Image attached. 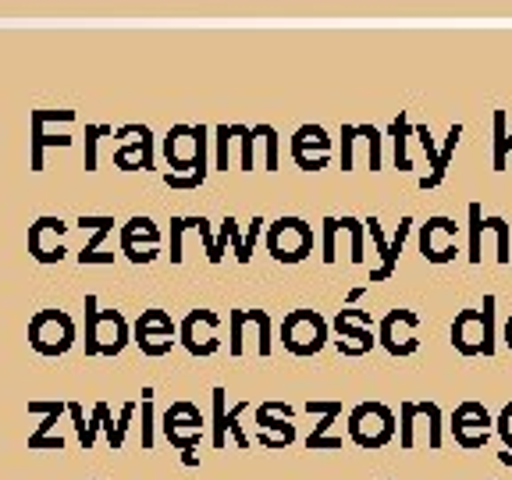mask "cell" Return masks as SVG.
Here are the masks:
<instances>
[{"label":"cell","instance_id":"obj_6","mask_svg":"<svg viewBox=\"0 0 512 480\" xmlns=\"http://www.w3.org/2000/svg\"><path fill=\"white\" fill-rule=\"evenodd\" d=\"M29 345L40 356H64L75 345V320L64 310H40L29 320Z\"/></svg>","mask_w":512,"mask_h":480},{"label":"cell","instance_id":"obj_32","mask_svg":"<svg viewBox=\"0 0 512 480\" xmlns=\"http://www.w3.org/2000/svg\"><path fill=\"white\" fill-rule=\"evenodd\" d=\"M242 171H253L256 168V160H253V139H256V128H246L242 125Z\"/></svg>","mask_w":512,"mask_h":480},{"label":"cell","instance_id":"obj_24","mask_svg":"<svg viewBox=\"0 0 512 480\" xmlns=\"http://www.w3.org/2000/svg\"><path fill=\"white\" fill-rule=\"evenodd\" d=\"M406 136H409V121H406V111H399V118L392 121L395 164H399V171H409V168H413V164H409V157H406Z\"/></svg>","mask_w":512,"mask_h":480},{"label":"cell","instance_id":"obj_9","mask_svg":"<svg viewBox=\"0 0 512 480\" xmlns=\"http://www.w3.org/2000/svg\"><path fill=\"white\" fill-rule=\"evenodd\" d=\"M335 342L342 349V356H363L377 345L374 324H370L367 310H342L335 317Z\"/></svg>","mask_w":512,"mask_h":480},{"label":"cell","instance_id":"obj_31","mask_svg":"<svg viewBox=\"0 0 512 480\" xmlns=\"http://www.w3.org/2000/svg\"><path fill=\"white\" fill-rule=\"evenodd\" d=\"M335 235H338V217H324V264H335Z\"/></svg>","mask_w":512,"mask_h":480},{"label":"cell","instance_id":"obj_10","mask_svg":"<svg viewBox=\"0 0 512 480\" xmlns=\"http://www.w3.org/2000/svg\"><path fill=\"white\" fill-rule=\"evenodd\" d=\"M217 328H221V320H217L214 310H192L189 317L182 320V345L192 352V356H214L221 349V338H217Z\"/></svg>","mask_w":512,"mask_h":480},{"label":"cell","instance_id":"obj_3","mask_svg":"<svg viewBox=\"0 0 512 480\" xmlns=\"http://www.w3.org/2000/svg\"><path fill=\"white\" fill-rule=\"evenodd\" d=\"M328 320L320 317L317 310H292L281 320V342L292 356H317L328 345Z\"/></svg>","mask_w":512,"mask_h":480},{"label":"cell","instance_id":"obj_23","mask_svg":"<svg viewBox=\"0 0 512 480\" xmlns=\"http://www.w3.org/2000/svg\"><path fill=\"white\" fill-rule=\"evenodd\" d=\"M495 306H498V299L491 296H484V306H480V317H484V356H495V349H498V324H495Z\"/></svg>","mask_w":512,"mask_h":480},{"label":"cell","instance_id":"obj_13","mask_svg":"<svg viewBox=\"0 0 512 480\" xmlns=\"http://www.w3.org/2000/svg\"><path fill=\"white\" fill-rule=\"evenodd\" d=\"M292 157L303 171H324L331 160V139L328 132L320 125H303L296 128V136H292Z\"/></svg>","mask_w":512,"mask_h":480},{"label":"cell","instance_id":"obj_26","mask_svg":"<svg viewBox=\"0 0 512 480\" xmlns=\"http://www.w3.org/2000/svg\"><path fill=\"white\" fill-rule=\"evenodd\" d=\"M491 125H495V157H491V171H505V136H509V128H505V111L491 114Z\"/></svg>","mask_w":512,"mask_h":480},{"label":"cell","instance_id":"obj_16","mask_svg":"<svg viewBox=\"0 0 512 480\" xmlns=\"http://www.w3.org/2000/svg\"><path fill=\"white\" fill-rule=\"evenodd\" d=\"M370 228V239H374L377 253H381V267L377 271H370V281H384V278H392L395 264H399V253H402V242H406L409 228H413V217H402L399 221V232H395L392 242H384V232H381V224H377V217H370V221H363Z\"/></svg>","mask_w":512,"mask_h":480},{"label":"cell","instance_id":"obj_17","mask_svg":"<svg viewBox=\"0 0 512 480\" xmlns=\"http://www.w3.org/2000/svg\"><path fill=\"white\" fill-rule=\"evenodd\" d=\"M448 342L459 356H484V317L480 310H463L452 320V331H448Z\"/></svg>","mask_w":512,"mask_h":480},{"label":"cell","instance_id":"obj_28","mask_svg":"<svg viewBox=\"0 0 512 480\" xmlns=\"http://www.w3.org/2000/svg\"><path fill=\"white\" fill-rule=\"evenodd\" d=\"M342 221V228L352 235V264H363L367 256H363V221H356V217H338Z\"/></svg>","mask_w":512,"mask_h":480},{"label":"cell","instance_id":"obj_2","mask_svg":"<svg viewBox=\"0 0 512 480\" xmlns=\"http://www.w3.org/2000/svg\"><path fill=\"white\" fill-rule=\"evenodd\" d=\"M128 342V324L121 313L96 310V299H86V352L89 356H118Z\"/></svg>","mask_w":512,"mask_h":480},{"label":"cell","instance_id":"obj_25","mask_svg":"<svg viewBox=\"0 0 512 480\" xmlns=\"http://www.w3.org/2000/svg\"><path fill=\"white\" fill-rule=\"evenodd\" d=\"M338 416H342V402H331L328 413H320V424L313 427V434H310V438H306V448H310V452H317L320 441L328 438V431H331V427H335Z\"/></svg>","mask_w":512,"mask_h":480},{"label":"cell","instance_id":"obj_30","mask_svg":"<svg viewBox=\"0 0 512 480\" xmlns=\"http://www.w3.org/2000/svg\"><path fill=\"white\" fill-rule=\"evenodd\" d=\"M356 136H363L370 146V171H381V132L370 125H356Z\"/></svg>","mask_w":512,"mask_h":480},{"label":"cell","instance_id":"obj_19","mask_svg":"<svg viewBox=\"0 0 512 480\" xmlns=\"http://www.w3.org/2000/svg\"><path fill=\"white\" fill-rule=\"evenodd\" d=\"M139 239H146L153 249H157L160 232H157V224H153L150 217H132V221L125 224V232H121V249H125L128 260H136V264H139ZM153 256H157V253H150V249H146L143 260H146V264H150Z\"/></svg>","mask_w":512,"mask_h":480},{"label":"cell","instance_id":"obj_4","mask_svg":"<svg viewBox=\"0 0 512 480\" xmlns=\"http://www.w3.org/2000/svg\"><path fill=\"white\" fill-rule=\"evenodd\" d=\"M448 431H452V438H456L459 448L480 452V448L491 441V434H495V416H491V409L484 406V402L466 399L452 409V416H448Z\"/></svg>","mask_w":512,"mask_h":480},{"label":"cell","instance_id":"obj_11","mask_svg":"<svg viewBox=\"0 0 512 480\" xmlns=\"http://www.w3.org/2000/svg\"><path fill=\"white\" fill-rule=\"evenodd\" d=\"M413 136L420 139V146H424V153H427V160H431V175H424L420 178V189H438L441 182H445V171H448V160H452V153H456V146H459V136H463V125H452L448 128V136H445V146H434V139H431V128L427 125H416L413 128Z\"/></svg>","mask_w":512,"mask_h":480},{"label":"cell","instance_id":"obj_21","mask_svg":"<svg viewBox=\"0 0 512 480\" xmlns=\"http://www.w3.org/2000/svg\"><path fill=\"white\" fill-rule=\"evenodd\" d=\"M484 210H480V203H470V253H466V260L470 264H480L484 260Z\"/></svg>","mask_w":512,"mask_h":480},{"label":"cell","instance_id":"obj_35","mask_svg":"<svg viewBox=\"0 0 512 480\" xmlns=\"http://www.w3.org/2000/svg\"><path fill=\"white\" fill-rule=\"evenodd\" d=\"M498 463H502V466H512V452H505V448H502V452H498Z\"/></svg>","mask_w":512,"mask_h":480},{"label":"cell","instance_id":"obj_22","mask_svg":"<svg viewBox=\"0 0 512 480\" xmlns=\"http://www.w3.org/2000/svg\"><path fill=\"white\" fill-rule=\"evenodd\" d=\"M484 228H488V232H495V239H498V264H512L509 221H505V217H498V214H491V217H484Z\"/></svg>","mask_w":512,"mask_h":480},{"label":"cell","instance_id":"obj_36","mask_svg":"<svg viewBox=\"0 0 512 480\" xmlns=\"http://www.w3.org/2000/svg\"><path fill=\"white\" fill-rule=\"evenodd\" d=\"M509 153H512V132L505 136V157H509Z\"/></svg>","mask_w":512,"mask_h":480},{"label":"cell","instance_id":"obj_1","mask_svg":"<svg viewBox=\"0 0 512 480\" xmlns=\"http://www.w3.org/2000/svg\"><path fill=\"white\" fill-rule=\"evenodd\" d=\"M349 438L352 445L377 452L395 438V413L384 402H360L349 413Z\"/></svg>","mask_w":512,"mask_h":480},{"label":"cell","instance_id":"obj_8","mask_svg":"<svg viewBox=\"0 0 512 480\" xmlns=\"http://www.w3.org/2000/svg\"><path fill=\"white\" fill-rule=\"evenodd\" d=\"M416 331H420V317L413 310H392L381 320V328H377V342L392 356H413L420 349Z\"/></svg>","mask_w":512,"mask_h":480},{"label":"cell","instance_id":"obj_29","mask_svg":"<svg viewBox=\"0 0 512 480\" xmlns=\"http://www.w3.org/2000/svg\"><path fill=\"white\" fill-rule=\"evenodd\" d=\"M495 434L502 438L505 452H512V402H505V406L495 413Z\"/></svg>","mask_w":512,"mask_h":480},{"label":"cell","instance_id":"obj_33","mask_svg":"<svg viewBox=\"0 0 512 480\" xmlns=\"http://www.w3.org/2000/svg\"><path fill=\"white\" fill-rule=\"evenodd\" d=\"M352 136H356V125L342 128V171H352Z\"/></svg>","mask_w":512,"mask_h":480},{"label":"cell","instance_id":"obj_20","mask_svg":"<svg viewBox=\"0 0 512 480\" xmlns=\"http://www.w3.org/2000/svg\"><path fill=\"white\" fill-rule=\"evenodd\" d=\"M416 413L427 420V445L438 452V448L445 445V431H441V427H445V413H441L438 402H416Z\"/></svg>","mask_w":512,"mask_h":480},{"label":"cell","instance_id":"obj_5","mask_svg":"<svg viewBox=\"0 0 512 480\" xmlns=\"http://www.w3.org/2000/svg\"><path fill=\"white\" fill-rule=\"evenodd\" d=\"M267 249L278 264H303L313 253V228L303 217H278L267 228Z\"/></svg>","mask_w":512,"mask_h":480},{"label":"cell","instance_id":"obj_27","mask_svg":"<svg viewBox=\"0 0 512 480\" xmlns=\"http://www.w3.org/2000/svg\"><path fill=\"white\" fill-rule=\"evenodd\" d=\"M416 406L413 402H402V409H399V445L406 448H413L416 445Z\"/></svg>","mask_w":512,"mask_h":480},{"label":"cell","instance_id":"obj_14","mask_svg":"<svg viewBox=\"0 0 512 480\" xmlns=\"http://www.w3.org/2000/svg\"><path fill=\"white\" fill-rule=\"evenodd\" d=\"M175 335H178V328L171 324L168 313L164 310H143V317H139V324H136V342L146 356H164V352H171Z\"/></svg>","mask_w":512,"mask_h":480},{"label":"cell","instance_id":"obj_15","mask_svg":"<svg viewBox=\"0 0 512 480\" xmlns=\"http://www.w3.org/2000/svg\"><path fill=\"white\" fill-rule=\"evenodd\" d=\"M285 420H292V406H285V402H264V406L256 409V424H260V441H264L267 448H285L296 441V427L285 424Z\"/></svg>","mask_w":512,"mask_h":480},{"label":"cell","instance_id":"obj_12","mask_svg":"<svg viewBox=\"0 0 512 480\" xmlns=\"http://www.w3.org/2000/svg\"><path fill=\"white\" fill-rule=\"evenodd\" d=\"M164 434L171 438V445H178L185 452V459H196L192 456V448L200 445V434H203V416L196 406H189V402H178V406L168 409V416H164Z\"/></svg>","mask_w":512,"mask_h":480},{"label":"cell","instance_id":"obj_18","mask_svg":"<svg viewBox=\"0 0 512 480\" xmlns=\"http://www.w3.org/2000/svg\"><path fill=\"white\" fill-rule=\"evenodd\" d=\"M246 409H249V402H239L232 413H224V388H214V445L217 448H224V441H228V427H232L239 448H249V438L239 427V416L246 413Z\"/></svg>","mask_w":512,"mask_h":480},{"label":"cell","instance_id":"obj_7","mask_svg":"<svg viewBox=\"0 0 512 480\" xmlns=\"http://www.w3.org/2000/svg\"><path fill=\"white\" fill-rule=\"evenodd\" d=\"M420 253L427 264H452L459 253V224L452 217H431L420 228Z\"/></svg>","mask_w":512,"mask_h":480},{"label":"cell","instance_id":"obj_34","mask_svg":"<svg viewBox=\"0 0 512 480\" xmlns=\"http://www.w3.org/2000/svg\"><path fill=\"white\" fill-rule=\"evenodd\" d=\"M502 342L509 345V352H512V317L505 320V328H502Z\"/></svg>","mask_w":512,"mask_h":480}]
</instances>
